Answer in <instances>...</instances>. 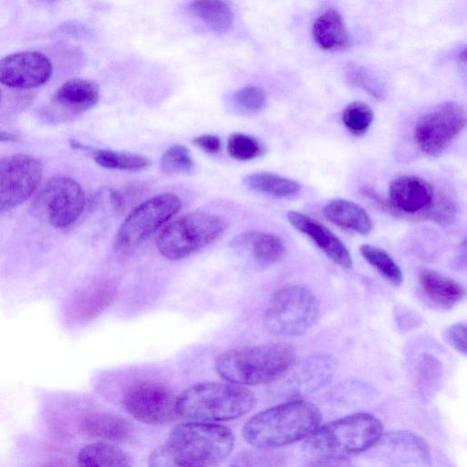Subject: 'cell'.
<instances>
[{
	"label": "cell",
	"mask_w": 467,
	"mask_h": 467,
	"mask_svg": "<svg viewBox=\"0 0 467 467\" xmlns=\"http://www.w3.org/2000/svg\"><path fill=\"white\" fill-rule=\"evenodd\" d=\"M244 183L249 189L276 198H287L300 191L296 181L272 172H254L244 178Z\"/></svg>",
	"instance_id": "obj_27"
},
{
	"label": "cell",
	"mask_w": 467,
	"mask_h": 467,
	"mask_svg": "<svg viewBox=\"0 0 467 467\" xmlns=\"http://www.w3.org/2000/svg\"><path fill=\"white\" fill-rule=\"evenodd\" d=\"M359 252L362 257L391 285L400 286L402 284V271L385 250L370 244H363L359 247Z\"/></svg>",
	"instance_id": "obj_29"
},
{
	"label": "cell",
	"mask_w": 467,
	"mask_h": 467,
	"mask_svg": "<svg viewBox=\"0 0 467 467\" xmlns=\"http://www.w3.org/2000/svg\"><path fill=\"white\" fill-rule=\"evenodd\" d=\"M193 143L209 154H216L222 149L219 137L212 134H203L193 139Z\"/></svg>",
	"instance_id": "obj_40"
},
{
	"label": "cell",
	"mask_w": 467,
	"mask_h": 467,
	"mask_svg": "<svg viewBox=\"0 0 467 467\" xmlns=\"http://www.w3.org/2000/svg\"><path fill=\"white\" fill-rule=\"evenodd\" d=\"M313 37L325 50H340L349 45V36L341 16L333 9L320 15L313 25Z\"/></svg>",
	"instance_id": "obj_23"
},
{
	"label": "cell",
	"mask_w": 467,
	"mask_h": 467,
	"mask_svg": "<svg viewBox=\"0 0 467 467\" xmlns=\"http://www.w3.org/2000/svg\"><path fill=\"white\" fill-rule=\"evenodd\" d=\"M457 65L462 79L467 84V47L459 54Z\"/></svg>",
	"instance_id": "obj_43"
},
{
	"label": "cell",
	"mask_w": 467,
	"mask_h": 467,
	"mask_svg": "<svg viewBox=\"0 0 467 467\" xmlns=\"http://www.w3.org/2000/svg\"><path fill=\"white\" fill-rule=\"evenodd\" d=\"M383 445L394 451L401 459L413 460L421 463L431 461L430 449L420 436L406 431H392L383 439Z\"/></svg>",
	"instance_id": "obj_25"
},
{
	"label": "cell",
	"mask_w": 467,
	"mask_h": 467,
	"mask_svg": "<svg viewBox=\"0 0 467 467\" xmlns=\"http://www.w3.org/2000/svg\"><path fill=\"white\" fill-rule=\"evenodd\" d=\"M225 228L221 216L192 212L167 224L156 238V247L166 259L180 260L213 243Z\"/></svg>",
	"instance_id": "obj_6"
},
{
	"label": "cell",
	"mask_w": 467,
	"mask_h": 467,
	"mask_svg": "<svg viewBox=\"0 0 467 467\" xmlns=\"http://www.w3.org/2000/svg\"><path fill=\"white\" fill-rule=\"evenodd\" d=\"M295 362L294 348L276 342L229 349L217 358L215 368L231 383L259 385L278 380Z\"/></svg>",
	"instance_id": "obj_3"
},
{
	"label": "cell",
	"mask_w": 467,
	"mask_h": 467,
	"mask_svg": "<svg viewBox=\"0 0 467 467\" xmlns=\"http://www.w3.org/2000/svg\"><path fill=\"white\" fill-rule=\"evenodd\" d=\"M85 207V193L75 180L57 176L47 180L37 192L32 211L36 217L55 228L73 224Z\"/></svg>",
	"instance_id": "obj_9"
},
{
	"label": "cell",
	"mask_w": 467,
	"mask_h": 467,
	"mask_svg": "<svg viewBox=\"0 0 467 467\" xmlns=\"http://www.w3.org/2000/svg\"><path fill=\"white\" fill-rule=\"evenodd\" d=\"M231 246L250 257L259 266H269L280 261L285 253L282 240L262 231H247L236 235Z\"/></svg>",
	"instance_id": "obj_18"
},
{
	"label": "cell",
	"mask_w": 467,
	"mask_h": 467,
	"mask_svg": "<svg viewBox=\"0 0 467 467\" xmlns=\"http://www.w3.org/2000/svg\"><path fill=\"white\" fill-rule=\"evenodd\" d=\"M446 340L459 353L467 357V326L453 324L444 331Z\"/></svg>",
	"instance_id": "obj_37"
},
{
	"label": "cell",
	"mask_w": 467,
	"mask_h": 467,
	"mask_svg": "<svg viewBox=\"0 0 467 467\" xmlns=\"http://www.w3.org/2000/svg\"><path fill=\"white\" fill-rule=\"evenodd\" d=\"M81 429L88 436L101 441H121L131 433L130 422L120 415L96 412L87 415Z\"/></svg>",
	"instance_id": "obj_21"
},
{
	"label": "cell",
	"mask_w": 467,
	"mask_h": 467,
	"mask_svg": "<svg viewBox=\"0 0 467 467\" xmlns=\"http://www.w3.org/2000/svg\"><path fill=\"white\" fill-rule=\"evenodd\" d=\"M194 167L189 150L180 144L171 146L165 150L161 161V169L166 174L187 173Z\"/></svg>",
	"instance_id": "obj_32"
},
{
	"label": "cell",
	"mask_w": 467,
	"mask_h": 467,
	"mask_svg": "<svg viewBox=\"0 0 467 467\" xmlns=\"http://www.w3.org/2000/svg\"><path fill=\"white\" fill-rule=\"evenodd\" d=\"M48 57L36 51L8 55L0 61V80L8 88L26 89L44 85L52 75Z\"/></svg>",
	"instance_id": "obj_15"
},
{
	"label": "cell",
	"mask_w": 467,
	"mask_h": 467,
	"mask_svg": "<svg viewBox=\"0 0 467 467\" xmlns=\"http://www.w3.org/2000/svg\"><path fill=\"white\" fill-rule=\"evenodd\" d=\"M99 99V85L85 78H74L66 81L55 91L52 97L54 105L69 116L78 115L91 109Z\"/></svg>",
	"instance_id": "obj_19"
},
{
	"label": "cell",
	"mask_w": 467,
	"mask_h": 467,
	"mask_svg": "<svg viewBox=\"0 0 467 467\" xmlns=\"http://www.w3.org/2000/svg\"><path fill=\"white\" fill-rule=\"evenodd\" d=\"M437 194L425 179L415 175H402L389 184V201L397 217L428 220V213Z\"/></svg>",
	"instance_id": "obj_14"
},
{
	"label": "cell",
	"mask_w": 467,
	"mask_h": 467,
	"mask_svg": "<svg viewBox=\"0 0 467 467\" xmlns=\"http://www.w3.org/2000/svg\"><path fill=\"white\" fill-rule=\"evenodd\" d=\"M267 96L265 89L259 86L250 85L238 89L233 95L234 103L247 111H258L266 103Z\"/></svg>",
	"instance_id": "obj_35"
},
{
	"label": "cell",
	"mask_w": 467,
	"mask_h": 467,
	"mask_svg": "<svg viewBox=\"0 0 467 467\" xmlns=\"http://www.w3.org/2000/svg\"><path fill=\"white\" fill-rule=\"evenodd\" d=\"M117 285L110 278L93 281L80 288L69 300L66 314L77 324L87 323L106 309L116 296Z\"/></svg>",
	"instance_id": "obj_16"
},
{
	"label": "cell",
	"mask_w": 467,
	"mask_h": 467,
	"mask_svg": "<svg viewBox=\"0 0 467 467\" xmlns=\"http://www.w3.org/2000/svg\"><path fill=\"white\" fill-rule=\"evenodd\" d=\"M304 467H353L345 458L323 457L309 462Z\"/></svg>",
	"instance_id": "obj_42"
},
{
	"label": "cell",
	"mask_w": 467,
	"mask_h": 467,
	"mask_svg": "<svg viewBox=\"0 0 467 467\" xmlns=\"http://www.w3.org/2000/svg\"><path fill=\"white\" fill-rule=\"evenodd\" d=\"M188 9L194 16L215 32L227 31L233 23V11L230 5L223 1H192L189 3Z\"/></svg>",
	"instance_id": "obj_26"
},
{
	"label": "cell",
	"mask_w": 467,
	"mask_h": 467,
	"mask_svg": "<svg viewBox=\"0 0 467 467\" xmlns=\"http://www.w3.org/2000/svg\"><path fill=\"white\" fill-rule=\"evenodd\" d=\"M228 152L237 161H249L261 156L264 148L254 138L243 133H234L228 139Z\"/></svg>",
	"instance_id": "obj_33"
},
{
	"label": "cell",
	"mask_w": 467,
	"mask_h": 467,
	"mask_svg": "<svg viewBox=\"0 0 467 467\" xmlns=\"http://www.w3.org/2000/svg\"><path fill=\"white\" fill-rule=\"evenodd\" d=\"M466 125L467 115L462 107L447 101L419 117L413 138L422 152L436 157L446 150Z\"/></svg>",
	"instance_id": "obj_11"
},
{
	"label": "cell",
	"mask_w": 467,
	"mask_h": 467,
	"mask_svg": "<svg viewBox=\"0 0 467 467\" xmlns=\"http://www.w3.org/2000/svg\"><path fill=\"white\" fill-rule=\"evenodd\" d=\"M234 444L230 429L216 423L186 421L150 453L148 467H219Z\"/></svg>",
	"instance_id": "obj_1"
},
{
	"label": "cell",
	"mask_w": 467,
	"mask_h": 467,
	"mask_svg": "<svg viewBox=\"0 0 467 467\" xmlns=\"http://www.w3.org/2000/svg\"><path fill=\"white\" fill-rule=\"evenodd\" d=\"M77 463L78 467H131V459L119 446L98 441L79 451Z\"/></svg>",
	"instance_id": "obj_24"
},
{
	"label": "cell",
	"mask_w": 467,
	"mask_h": 467,
	"mask_svg": "<svg viewBox=\"0 0 467 467\" xmlns=\"http://www.w3.org/2000/svg\"><path fill=\"white\" fill-rule=\"evenodd\" d=\"M287 219L294 228L308 236L334 263L351 268L352 258L345 244L328 228L299 212L289 211Z\"/></svg>",
	"instance_id": "obj_17"
},
{
	"label": "cell",
	"mask_w": 467,
	"mask_h": 467,
	"mask_svg": "<svg viewBox=\"0 0 467 467\" xmlns=\"http://www.w3.org/2000/svg\"><path fill=\"white\" fill-rule=\"evenodd\" d=\"M451 267L455 270H467V236L458 245L451 261Z\"/></svg>",
	"instance_id": "obj_41"
},
{
	"label": "cell",
	"mask_w": 467,
	"mask_h": 467,
	"mask_svg": "<svg viewBox=\"0 0 467 467\" xmlns=\"http://www.w3.org/2000/svg\"><path fill=\"white\" fill-rule=\"evenodd\" d=\"M455 216L456 206L451 197L443 192L438 193L428 213V220L441 226H448L452 223Z\"/></svg>",
	"instance_id": "obj_36"
},
{
	"label": "cell",
	"mask_w": 467,
	"mask_h": 467,
	"mask_svg": "<svg viewBox=\"0 0 467 467\" xmlns=\"http://www.w3.org/2000/svg\"><path fill=\"white\" fill-rule=\"evenodd\" d=\"M373 120V111L365 103L354 101L348 104L342 113L345 127L354 135H362Z\"/></svg>",
	"instance_id": "obj_31"
},
{
	"label": "cell",
	"mask_w": 467,
	"mask_h": 467,
	"mask_svg": "<svg viewBox=\"0 0 467 467\" xmlns=\"http://www.w3.org/2000/svg\"><path fill=\"white\" fill-rule=\"evenodd\" d=\"M419 283L424 296L441 309H450L466 296L465 288L455 280L434 270L420 268Z\"/></svg>",
	"instance_id": "obj_20"
},
{
	"label": "cell",
	"mask_w": 467,
	"mask_h": 467,
	"mask_svg": "<svg viewBox=\"0 0 467 467\" xmlns=\"http://www.w3.org/2000/svg\"><path fill=\"white\" fill-rule=\"evenodd\" d=\"M441 365L435 358L428 354L422 355L418 366V383L425 392L437 386L441 377Z\"/></svg>",
	"instance_id": "obj_34"
},
{
	"label": "cell",
	"mask_w": 467,
	"mask_h": 467,
	"mask_svg": "<svg viewBox=\"0 0 467 467\" xmlns=\"http://www.w3.org/2000/svg\"><path fill=\"white\" fill-rule=\"evenodd\" d=\"M325 217L334 224L360 234L372 229V222L358 204L345 199L330 201L323 209Z\"/></svg>",
	"instance_id": "obj_22"
},
{
	"label": "cell",
	"mask_w": 467,
	"mask_h": 467,
	"mask_svg": "<svg viewBox=\"0 0 467 467\" xmlns=\"http://www.w3.org/2000/svg\"><path fill=\"white\" fill-rule=\"evenodd\" d=\"M43 167L27 154L6 156L0 161V211H10L25 202L36 190Z\"/></svg>",
	"instance_id": "obj_12"
},
{
	"label": "cell",
	"mask_w": 467,
	"mask_h": 467,
	"mask_svg": "<svg viewBox=\"0 0 467 467\" xmlns=\"http://www.w3.org/2000/svg\"><path fill=\"white\" fill-rule=\"evenodd\" d=\"M319 302L306 286L292 285L278 289L265 311V324L274 334L285 337L305 333L316 322Z\"/></svg>",
	"instance_id": "obj_7"
},
{
	"label": "cell",
	"mask_w": 467,
	"mask_h": 467,
	"mask_svg": "<svg viewBox=\"0 0 467 467\" xmlns=\"http://www.w3.org/2000/svg\"><path fill=\"white\" fill-rule=\"evenodd\" d=\"M89 151L95 162L108 169L136 171L150 165L149 158L136 153L94 149H89Z\"/></svg>",
	"instance_id": "obj_28"
},
{
	"label": "cell",
	"mask_w": 467,
	"mask_h": 467,
	"mask_svg": "<svg viewBox=\"0 0 467 467\" xmlns=\"http://www.w3.org/2000/svg\"><path fill=\"white\" fill-rule=\"evenodd\" d=\"M285 456L274 450H246L236 454L229 467H284Z\"/></svg>",
	"instance_id": "obj_30"
},
{
	"label": "cell",
	"mask_w": 467,
	"mask_h": 467,
	"mask_svg": "<svg viewBox=\"0 0 467 467\" xmlns=\"http://www.w3.org/2000/svg\"><path fill=\"white\" fill-rule=\"evenodd\" d=\"M360 193L370 200L381 211L389 213L393 216H396V211L392 206L389 199L385 198L379 192H378L374 188L370 186H362L360 188Z\"/></svg>",
	"instance_id": "obj_38"
},
{
	"label": "cell",
	"mask_w": 467,
	"mask_h": 467,
	"mask_svg": "<svg viewBox=\"0 0 467 467\" xmlns=\"http://www.w3.org/2000/svg\"><path fill=\"white\" fill-rule=\"evenodd\" d=\"M20 137L5 131H1V141H18Z\"/></svg>",
	"instance_id": "obj_44"
},
{
	"label": "cell",
	"mask_w": 467,
	"mask_h": 467,
	"mask_svg": "<svg viewBox=\"0 0 467 467\" xmlns=\"http://www.w3.org/2000/svg\"><path fill=\"white\" fill-rule=\"evenodd\" d=\"M348 79L353 85L360 87L369 92L372 96L376 98L381 97L380 92L378 88H376L371 80V78L360 69H356L349 72Z\"/></svg>",
	"instance_id": "obj_39"
},
{
	"label": "cell",
	"mask_w": 467,
	"mask_h": 467,
	"mask_svg": "<svg viewBox=\"0 0 467 467\" xmlns=\"http://www.w3.org/2000/svg\"><path fill=\"white\" fill-rule=\"evenodd\" d=\"M254 402L253 392L242 385L208 381L184 389L176 405L178 417L186 421L214 423L248 413Z\"/></svg>",
	"instance_id": "obj_4"
},
{
	"label": "cell",
	"mask_w": 467,
	"mask_h": 467,
	"mask_svg": "<svg viewBox=\"0 0 467 467\" xmlns=\"http://www.w3.org/2000/svg\"><path fill=\"white\" fill-rule=\"evenodd\" d=\"M383 435L381 421L369 413H355L318 427L304 442V450L317 458L360 453L376 445Z\"/></svg>",
	"instance_id": "obj_5"
},
{
	"label": "cell",
	"mask_w": 467,
	"mask_h": 467,
	"mask_svg": "<svg viewBox=\"0 0 467 467\" xmlns=\"http://www.w3.org/2000/svg\"><path fill=\"white\" fill-rule=\"evenodd\" d=\"M336 369L337 362L333 357L326 354L312 355L295 362L282 377L281 383L276 386V392L285 397L315 392L331 381Z\"/></svg>",
	"instance_id": "obj_13"
},
{
	"label": "cell",
	"mask_w": 467,
	"mask_h": 467,
	"mask_svg": "<svg viewBox=\"0 0 467 467\" xmlns=\"http://www.w3.org/2000/svg\"><path fill=\"white\" fill-rule=\"evenodd\" d=\"M182 202L173 193H162L137 206L124 220L114 241V249L128 254L151 235L161 225L175 215Z\"/></svg>",
	"instance_id": "obj_8"
},
{
	"label": "cell",
	"mask_w": 467,
	"mask_h": 467,
	"mask_svg": "<svg viewBox=\"0 0 467 467\" xmlns=\"http://www.w3.org/2000/svg\"><path fill=\"white\" fill-rule=\"evenodd\" d=\"M177 397L164 383L141 379L125 389L121 403L134 420L149 425H164L179 418Z\"/></svg>",
	"instance_id": "obj_10"
},
{
	"label": "cell",
	"mask_w": 467,
	"mask_h": 467,
	"mask_svg": "<svg viewBox=\"0 0 467 467\" xmlns=\"http://www.w3.org/2000/svg\"><path fill=\"white\" fill-rule=\"evenodd\" d=\"M321 420L322 413L316 405L290 400L251 417L243 428V436L254 448L275 450L307 438Z\"/></svg>",
	"instance_id": "obj_2"
}]
</instances>
